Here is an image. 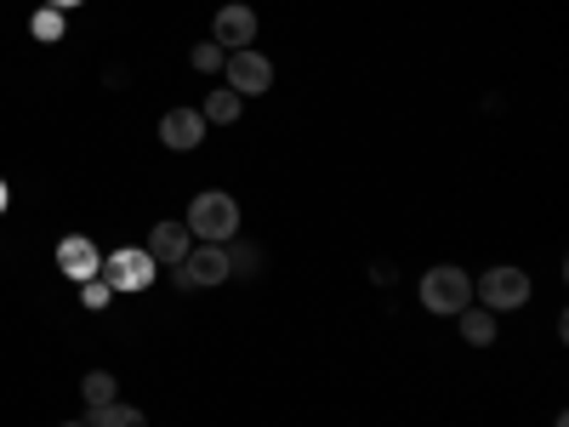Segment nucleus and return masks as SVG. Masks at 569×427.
Instances as JSON below:
<instances>
[{
  "label": "nucleus",
  "instance_id": "1",
  "mask_svg": "<svg viewBox=\"0 0 569 427\" xmlns=\"http://www.w3.org/2000/svg\"><path fill=\"white\" fill-rule=\"evenodd\" d=\"M188 234H194L200 246H228L233 234H240V200L222 195V188H206V195L188 206Z\"/></svg>",
  "mask_w": 569,
  "mask_h": 427
},
{
  "label": "nucleus",
  "instance_id": "2",
  "mask_svg": "<svg viewBox=\"0 0 569 427\" xmlns=\"http://www.w3.org/2000/svg\"><path fill=\"white\" fill-rule=\"evenodd\" d=\"M421 308L427 314H461V308H472V279L456 262L427 268L421 274Z\"/></svg>",
  "mask_w": 569,
  "mask_h": 427
},
{
  "label": "nucleus",
  "instance_id": "3",
  "mask_svg": "<svg viewBox=\"0 0 569 427\" xmlns=\"http://www.w3.org/2000/svg\"><path fill=\"white\" fill-rule=\"evenodd\" d=\"M154 274H160V262L142 251V246H120V251L103 257V268H98V279L109 285V291H149Z\"/></svg>",
  "mask_w": 569,
  "mask_h": 427
},
{
  "label": "nucleus",
  "instance_id": "4",
  "mask_svg": "<svg viewBox=\"0 0 569 427\" xmlns=\"http://www.w3.org/2000/svg\"><path fill=\"white\" fill-rule=\"evenodd\" d=\"M479 297L490 314H507V308H525L530 302V274L512 268V262H496L485 279H479Z\"/></svg>",
  "mask_w": 569,
  "mask_h": 427
},
{
  "label": "nucleus",
  "instance_id": "5",
  "mask_svg": "<svg viewBox=\"0 0 569 427\" xmlns=\"http://www.w3.org/2000/svg\"><path fill=\"white\" fill-rule=\"evenodd\" d=\"M222 80H228V91H240V98H262V91L273 86V63L257 52V46H246V52L222 58Z\"/></svg>",
  "mask_w": 569,
  "mask_h": 427
},
{
  "label": "nucleus",
  "instance_id": "6",
  "mask_svg": "<svg viewBox=\"0 0 569 427\" xmlns=\"http://www.w3.org/2000/svg\"><path fill=\"white\" fill-rule=\"evenodd\" d=\"M211 34H217L222 52H246V46L257 40V12H251V7H222V12L211 18Z\"/></svg>",
  "mask_w": 569,
  "mask_h": 427
},
{
  "label": "nucleus",
  "instance_id": "7",
  "mask_svg": "<svg viewBox=\"0 0 569 427\" xmlns=\"http://www.w3.org/2000/svg\"><path fill=\"white\" fill-rule=\"evenodd\" d=\"M160 142H166V149H177V155L200 149V142H206V115L200 109H171L160 120Z\"/></svg>",
  "mask_w": 569,
  "mask_h": 427
},
{
  "label": "nucleus",
  "instance_id": "8",
  "mask_svg": "<svg viewBox=\"0 0 569 427\" xmlns=\"http://www.w3.org/2000/svg\"><path fill=\"white\" fill-rule=\"evenodd\" d=\"M188 246H194V234H188V222H154V234H149V251L160 268H171V262H182L188 257Z\"/></svg>",
  "mask_w": 569,
  "mask_h": 427
},
{
  "label": "nucleus",
  "instance_id": "9",
  "mask_svg": "<svg viewBox=\"0 0 569 427\" xmlns=\"http://www.w3.org/2000/svg\"><path fill=\"white\" fill-rule=\"evenodd\" d=\"M58 268H63L69 279H98L103 257H98V246H91L86 234H69V240L58 246Z\"/></svg>",
  "mask_w": 569,
  "mask_h": 427
},
{
  "label": "nucleus",
  "instance_id": "10",
  "mask_svg": "<svg viewBox=\"0 0 569 427\" xmlns=\"http://www.w3.org/2000/svg\"><path fill=\"white\" fill-rule=\"evenodd\" d=\"M182 268H188V279H194V291H200V285H222V279H228V246H200V251H188Z\"/></svg>",
  "mask_w": 569,
  "mask_h": 427
},
{
  "label": "nucleus",
  "instance_id": "11",
  "mask_svg": "<svg viewBox=\"0 0 569 427\" xmlns=\"http://www.w3.org/2000/svg\"><path fill=\"white\" fill-rule=\"evenodd\" d=\"M456 325H461V342L467 348H490L496 342V314L490 308H461Z\"/></svg>",
  "mask_w": 569,
  "mask_h": 427
},
{
  "label": "nucleus",
  "instance_id": "12",
  "mask_svg": "<svg viewBox=\"0 0 569 427\" xmlns=\"http://www.w3.org/2000/svg\"><path fill=\"white\" fill-rule=\"evenodd\" d=\"M240 109H246V98H240V91H228V86H217L211 98L200 103L206 126H233V120H240Z\"/></svg>",
  "mask_w": 569,
  "mask_h": 427
},
{
  "label": "nucleus",
  "instance_id": "13",
  "mask_svg": "<svg viewBox=\"0 0 569 427\" xmlns=\"http://www.w3.org/2000/svg\"><path fill=\"white\" fill-rule=\"evenodd\" d=\"M257 274H262V246H251V240L233 234L228 240V279H257Z\"/></svg>",
  "mask_w": 569,
  "mask_h": 427
},
{
  "label": "nucleus",
  "instance_id": "14",
  "mask_svg": "<svg viewBox=\"0 0 569 427\" xmlns=\"http://www.w3.org/2000/svg\"><path fill=\"white\" fill-rule=\"evenodd\" d=\"M86 427H149V416H142L137 405H120V399H114V405H98V410H91Z\"/></svg>",
  "mask_w": 569,
  "mask_h": 427
},
{
  "label": "nucleus",
  "instance_id": "15",
  "mask_svg": "<svg viewBox=\"0 0 569 427\" xmlns=\"http://www.w3.org/2000/svg\"><path fill=\"white\" fill-rule=\"evenodd\" d=\"M80 394H86V405H91V410H98V405H114V399H120V383H114L109 370H91L86 383H80Z\"/></svg>",
  "mask_w": 569,
  "mask_h": 427
},
{
  "label": "nucleus",
  "instance_id": "16",
  "mask_svg": "<svg viewBox=\"0 0 569 427\" xmlns=\"http://www.w3.org/2000/svg\"><path fill=\"white\" fill-rule=\"evenodd\" d=\"M29 34H34L40 46H58V40H63V12H52V7H40V12L29 18Z\"/></svg>",
  "mask_w": 569,
  "mask_h": 427
},
{
  "label": "nucleus",
  "instance_id": "17",
  "mask_svg": "<svg viewBox=\"0 0 569 427\" xmlns=\"http://www.w3.org/2000/svg\"><path fill=\"white\" fill-rule=\"evenodd\" d=\"M222 58H228V52H222V46H217V40H200V46H194V52H188V63H194L200 75H217V69H222Z\"/></svg>",
  "mask_w": 569,
  "mask_h": 427
},
{
  "label": "nucleus",
  "instance_id": "18",
  "mask_svg": "<svg viewBox=\"0 0 569 427\" xmlns=\"http://www.w3.org/2000/svg\"><path fill=\"white\" fill-rule=\"evenodd\" d=\"M80 302H86L91 314H103V308L114 302V291H109V285H103V279H80Z\"/></svg>",
  "mask_w": 569,
  "mask_h": 427
},
{
  "label": "nucleus",
  "instance_id": "19",
  "mask_svg": "<svg viewBox=\"0 0 569 427\" xmlns=\"http://www.w3.org/2000/svg\"><path fill=\"white\" fill-rule=\"evenodd\" d=\"M40 7H52V12H74V7H86V0H40Z\"/></svg>",
  "mask_w": 569,
  "mask_h": 427
},
{
  "label": "nucleus",
  "instance_id": "20",
  "mask_svg": "<svg viewBox=\"0 0 569 427\" xmlns=\"http://www.w3.org/2000/svg\"><path fill=\"white\" fill-rule=\"evenodd\" d=\"M7 206H12V188H7V177H0V217H7Z\"/></svg>",
  "mask_w": 569,
  "mask_h": 427
},
{
  "label": "nucleus",
  "instance_id": "21",
  "mask_svg": "<svg viewBox=\"0 0 569 427\" xmlns=\"http://www.w3.org/2000/svg\"><path fill=\"white\" fill-rule=\"evenodd\" d=\"M63 427H86V421H63Z\"/></svg>",
  "mask_w": 569,
  "mask_h": 427
}]
</instances>
